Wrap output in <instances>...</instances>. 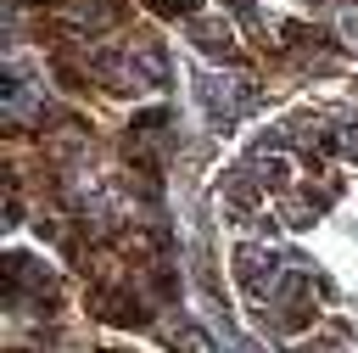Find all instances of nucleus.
Instances as JSON below:
<instances>
[{
  "label": "nucleus",
  "instance_id": "nucleus-1",
  "mask_svg": "<svg viewBox=\"0 0 358 353\" xmlns=\"http://www.w3.org/2000/svg\"><path fill=\"white\" fill-rule=\"evenodd\" d=\"M196 45H201L207 56H235V45H229V28H224V22H196Z\"/></svg>",
  "mask_w": 358,
  "mask_h": 353
},
{
  "label": "nucleus",
  "instance_id": "nucleus-2",
  "mask_svg": "<svg viewBox=\"0 0 358 353\" xmlns=\"http://www.w3.org/2000/svg\"><path fill=\"white\" fill-rule=\"evenodd\" d=\"M145 6H151V11H162V17H190L201 0H145Z\"/></svg>",
  "mask_w": 358,
  "mask_h": 353
}]
</instances>
